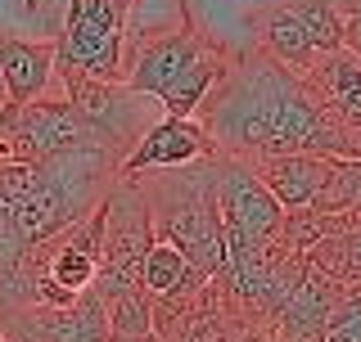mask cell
Returning a JSON list of instances; mask_svg holds the SVG:
<instances>
[{
	"instance_id": "6da1fadb",
	"label": "cell",
	"mask_w": 361,
	"mask_h": 342,
	"mask_svg": "<svg viewBox=\"0 0 361 342\" xmlns=\"http://www.w3.org/2000/svg\"><path fill=\"white\" fill-rule=\"evenodd\" d=\"M212 149L226 158H276V153H321L361 158V127H343L316 104L298 72L276 63L257 45L226 50L221 77L195 108Z\"/></svg>"
},
{
	"instance_id": "7a4b0ae2",
	"label": "cell",
	"mask_w": 361,
	"mask_h": 342,
	"mask_svg": "<svg viewBox=\"0 0 361 342\" xmlns=\"http://www.w3.org/2000/svg\"><path fill=\"white\" fill-rule=\"evenodd\" d=\"M131 180L149 203L154 239L180 248L203 279L217 275L226 266V230L217 212V153L195 158L185 167L135 171Z\"/></svg>"
},
{
	"instance_id": "3957f363",
	"label": "cell",
	"mask_w": 361,
	"mask_h": 342,
	"mask_svg": "<svg viewBox=\"0 0 361 342\" xmlns=\"http://www.w3.org/2000/svg\"><path fill=\"white\" fill-rule=\"evenodd\" d=\"M113 176H118V158L104 149H73L59 158H41L32 194L18 208H9L27 253L68 234L77 221H86L95 203L104 198V189L113 185Z\"/></svg>"
},
{
	"instance_id": "277c9868",
	"label": "cell",
	"mask_w": 361,
	"mask_h": 342,
	"mask_svg": "<svg viewBox=\"0 0 361 342\" xmlns=\"http://www.w3.org/2000/svg\"><path fill=\"white\" fill-rule=\"evenodd\" d=\"M135 5L140 0H68L63 27L54 37V77L63 90L86 77L122 82V50Z\"/></svg>"
},
{
	"instance_id": "5b68a950",
	"label": "cell",
	"mask_w": 361,
	"mask_h": 342,
	"mask_svg": "<svg viewBox=\"0 0 361 342\" xmlns=\"http://www.w3.org/2000/svg\"><path fill=\"white\" fill-rule=\"evenodd\" d=\"M99 208H104V230H99V270L90 289L109 302L127 293L131 284H140V261L154 243V221L149 203L131 176H113Z\"/></svg>"
},
{
	"instance_id": "8992f818",
	"label": "cell",
	"mask_w": 361,
	"mask_h": 342,
	"mask_svg": "<svg viewBox=\"0 0 361 342\" xmlns=\"http://www.w3.org/2000/svg\"><path fill=\"white\" fill-rule=\"evenodd\" d=\"M212 50H217V41H212L208 32L185 14V5H180V18H172L167 27L140 32L135 45H127V54H122V82L145 99H163L167 90L185 72H195Z\"/></svg>"
},
{
	"instance_id": "52a82bcc",
	"label": "cell",
	"mask_w": 361,
	"mask_h": 342,
	"mask_svg": "<svg viewBox=\"0 0 361 342\" xmlns=\"http://www.w3.org/2000/svg\"><path fill=\"white\" fill-rule=\"evenodd\" d=\"M68 99H73L77 118L86 122L90 140L99 144L104 153H113L122 163L127 149L135 140H140L145 131V95H135L127 82H99V77H86V82H77L73 90H63Z\"/></svg>"
},
{
	"instance_id": "ba28073f",
	"label": "cell",
	"mask_w": 361,
	"mask_h": 342,
	"mask_svg": "<svg viewBox=\"0 0 361 342\" xmlns=\"http://www.w3.org/2000/svg\"><path fill=\"white\" fill-rule=\"evenodd\" d=\"M5 329H18L32 342H109V306L95 289H86L73 306H14L0 311Z\"/></svg>"
},
{
	"instance_id": "9c48e42d",
	"label": "cell",
	"mask_w": 361,
	"mask_h": 342,
	"mask_svg": "<svg viewBox=\"0 0 361 342\" xmlns=\"http://www.w3.org/2000/svg\"><path fill=\"white\" fill-rule=\"evenodd\" d=\"M217 212H221V225H240V230H253L262 239H276L280 221H285V208L257 180L253 163L226 158V153H217Z\"/></svg>"
},
{
	"instance_id": "30bf717a",
	"label": "cell",
	"mask_w": 361,
	"mask_h": 342,
	"mask_svg": "<svg viewBox=\"0 0 361 342\" xmlns=\"http://www.w3.org/2000/svg\"><path fill=\"white\" fill-rule=\"evenodd\" d=\"M217 153L199 118H158L140 131V140L127 149L118 163V176H135V171H163V167H185L195 158Z\"/></svg>"
},
{
	"instance_id": "8fae6325",
	"label": "cell",
	"mask_w": 361,
	"mask_h": 342,
	"mask_svg": "<svg viewBox=\"0 0 361 342\" xmlns=\"http://www.w3.org/2000/svg\"><path fill=\"white\" fill-rule=\"evenodd\" d=\"M343 284L325 279L321 270H302V279L293 284V293L285 298V306L271 320V342H325V324H330L334 298Z\"/></svg>"
},
{
	"instance_id": "7c38bea8",
	"label": "cell",
	"mask_w": 361,
	"mask_h": 342,
	"mask_svg": "<svg viewBox=\"0 0 361 342\" xmlns=\"http://www.w3.org/2000/svg\"><path fill=\"white\" fill-rule=\"evenodd\" d=\"M99 230H104V208L95 203V212H90L86 221H77L68 234L54 239L41 275L54 279L68 293H86L90 284H95V270H99Z\"/></svg>"
},
{
	"instance_id": "4fadbf2b",
	"label": "cell",
	"mask_w": 361,
	"mask_h": 342,
	"mask_svg": "<svg viewBox=\"0 0 361 342\" xmlns=\"http://www.w3.org/2000/svg\"><path fill=\"white\" fill-rule=\"evenodd\" d=\"M302 82L334 122L361 127V59H353L348 50H330L302 72Z\"/></svg>"
},
{
	"instance_id": "5bb4252c",
	"label": "cell",
	"mask_w": 361,
	"mask_h": 342,
	"mask_svg": "<svg viewBox=\"0 0 361 342\" xmlns=\"http://www.w3.org/2000/svg\"><path fill=\"white\" fill-rule=\"evenodd\" d=\"M54 82V37L50 41H27L0 32V86H5L9 104H27L45 95Z\"/></svg>"
},
{
	"instance_id": "9a60e30c",
	"label": "cell",
	"mask_w": 361,
	"mask_h": 342,
	"mask_svg": "<svg viewBox=\"0 0 361 342\" xmlns=\"http://www.w3.org/2000/svg\"><path fill=\"white\" fill-rule=\"evenodd\" d=\"M253 171L271 189V198L285 212H293V208H312L316 203L325 176H330V158H321V153H276V158H253Z\"/></svg>"
},
{
	"instance_id": "2e32d148",
	"label": "cell",
	"mask_w": 361,
	"mask_h": 342,
	"mask_svg": "<svg viewBox=\"0 0 361 342\" xmlns=\"http://www.w3.org/2000/svg\"><path fill=\"white\" fill-rule=\"evenodd\" d=\"M248 27H253V45L262 54H271L276 63H285L289 72H307V68L321 59V54L312 50L307 32H302V23L293 18V9L280 0V5L271 9H257V14H248Z\"/></svg>"
},
{
	"instance_id": "e0dca14e",
	"label": "cell",
	"mask_w": 361,
	"mask_h": 342,
	"mask_svg": "<svg viewBox=\"0 0 361 342\" xmlns=\"http://www.w3.org/2000/svg\"><path fill=\"white\" fill-rule=\"evenodd\" d=\"M302 261L334 284H361V225H348V230L316 239L302 253Z\"/></svg>"
},
{
	"instance_id": "ac0fdd59",
	"label": "cell",
	"mask_w": 361,
	"mask_h": 342,
	"mask_svg": "<svg viewBox=\"0 0 361 342\" xmlns=\"http://www.w3.org/2000/svg\"><path fill=\"white\" fill-rule=\"evenodd\" d=\"M195 284H203V275L190 266V257L180 253V248L163 243V239H154L145 261H140V289L149 293V298H163V293L195 289Z\"/></svg>"
},
{
	"instance_id": "d6986e66",
	"label": "cell",
	"mask_w": 361,
	"mask_h": 342,
	"mask_svg": "<svg viewBox=\"0 0 361 342\" xmlns=\"http://www.w3.org/2000/svg\"><path fill=\"white\" fill-rule=\"evenodd\" d=\"M221 63H226V45H217V50H212L195 72H185L163 99H158V104H163V118H195V108L203 104V95H208L212 82L221 77Z\"/></svg>"
},
{
	"instance_id": "ffe728a7",
	"label": "cell",
	"mask_w": 361,
	"mask_h": 342,
	"mask_svg": "<svg viewBox=\"0 0 361 342\" xmlns=\"http://www.w3.org/2000/svg\"><path fill=\"white\" fill-rule=\"evenodd\" d=\"M285 5L302 23L316 54L343 50V9H338V0H285Z\"/></svg>"
},
{
	"instance_id": "44dd1931",
	"label": "cell",
	"mask_w": 361,
	"mask_h": 342,
	"mask_svg": "<svg viewBox=\"0 0 361 342\" xmlns=\"http://www.w3.org/2000/svg\"><path fill=\"white\" fill-rule=\"evenodd\" d=\"M109 334L113 338H145L154 334V298L140 289V284H131L127 293H118V298H109Z\"/></svg>"
},
{
	"instance_id": "7402d4cb",
	"label": "cell",
	"mask_w": 361,
	"mask_h": 342,
	"mask_svg": "<svg viewBox=\"0 0 361 342\" xmlns=\"http://www.w3.org/2000/svg\"><path fill=\"white\" fill-rule=\"evenodd\" d=\"M343 50L353 59H361V5L343 9Z\"/></svg>"
},
{
	"instance_id": "603a6c76",
	"label": "cell",
	"mask_w": 361,
	"mask_h": 342,
	"mask_svg": "<svg viewBox=\"0 0 361 342\" xmlns=\"http://www.w3.org/2000/svg\"><path fill=\"white\" fill-rule=\"evenodd\" d=\"M0 324H5V320H0ZM0 342H32V338H23L18 329H5V338H0Z\"/></svg>"
},
{
	"instance_id": "cb8c5ba5",
	"label": "cell",
	"mask_w": 361,
	"mask_h": 342,
	"mask_svg": "<svg viewBox=\"0 0 361 342\" xmlns=\"http://www.w3.org/2000/svg\"><path fill=\"white\" fill-rule=\"evenodd\" d=\"M23 9H27L32 18H37V9H41V0H23Z\"/></svg>"
},
{
	"instance_id": "d4e9b609",
	"label": "cell",
	"mask_w": 361,
	"mask_h": 342,
	"mask_svg": "<svg viewBox=\"0 0 361 342\" xmlns=\"http://www.w3.org/2000/svg\"><path fill=\"white\" fill-rule=\"evenodd\" d=\"M244 342H271V338H267V334H248Z\"/></svg>"
},
{
	"instance_id": "484cf974",
	"label": "cell",
	"mask_w": 361,
	"mask_h": 342,
	"mask_svg": "<svg viewBox=\"0 0 361 342\" xmlns=\"http://www.w3.org/2000/svg\"><path fill=\"white\" fill-rule=\"evenodd\" d=\"M353 5H361V0H338V9H353Z\"/></svg>"
},
{
	"instance_id": "4316f807",
	"label": "cell",
	"mask_w": 361,
	"mask_h": 342,
	"mask_svg": "<svg viewBox=\"0 0 361 342\" xmlns=\"http://www.w3.org/2000/svg\"><path fill=\"white\" fill-rule=\"evenodd\" d=\"M0 338H5V324H0Z\"/></svg>"
}]
</instances>
